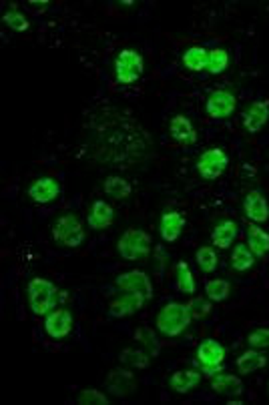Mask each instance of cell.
<instances>
[{"mask_svg": "<svg viewBox=\"0 0 269 405\" xmlns=\"http://www.w3.org/2000/svg\"><path fill=\"white\" fill-rule=\"evenodd\" d=\"M26 295H28V307L38 317L49 315L57 305V287L45 277L30 279L28 287H26Z\"/></svg>", "mask_w": 269, "mask_h": 405, "instance_id": "1", "label": "cell"}, {"mask_svg": "<svg viewBox=\"0 0 269 405\" xmlns=\"http://www.w3.org/2000/svg\"><path fill=\"white\" fill-rule=\"evenodd\" d=\"M52 239L57 245L61 247H69V249H76L85 243L86 231L81 219L73 213L61 215L55 225H52Z\"/></svg>", "mask_w": 269, "mask_h": 405, "instance_id": "2", "label": "cell"}, {"mask_svg": "<svg viewBox=\"0 0 269 405\" xmlns=\"http://www.w3.org/2000/svg\"><path fill=\"white\" fill-rule=\"evenodd\" d=\"M191 323V313L183 303H167L157 315V331L165 337H177L189 327Z\"/></svg>", "mask_w": 269, "mask_h": 405, "instance_id": "3", "label": "cell"}, {"mask_svg": "<svg viewBox=\"0 0 269 405\" xmlns=\"http://www.w3.org/2000/svg\"><path fill=\"white\" fill-rule=\"evenodd\" d=\"M117 251L125 261H139L151 253V235L143 229H127L117 241Z\"/></svg>", "mask_w": 269, "mask_h": 405, "instance_id": "4", "label": "cell"}, {"mask_svg": "<svg viewBox=\"0 0 269 405\" xmlns=\"http://www.w3.org/2000/svg\"><path fill=\"white\" fill-rule=\"evenodd\" d=\"M197 365L201 373H205L207 377H213L223 371L225 367V347L221 346L217 339L209 337V339H203L199 347H197Z\"/></svg>", "mask_w": 269, "mask_h": 405, "instance_id": "5", "label": "cell"}, {"mask_svg": "<svg viewBox=\"0 0 269 405\" xmlns=\"http://www.w3.org/2000/svg\"><path fill=\"white\" fill-rule=\"evenodd\" d=\"M145 71V62L141 52L134 48H122L115 59V79L121 84H133L141 79Z\"/></svg>", "mask_w": 269, "mask_h": 405, "instance_id": "6", "label": "cell"}, {"mask_svg": "<svg viewBox=\"0 0 269 405\" xmlns=\"http://www.w3.org/2000/svg\"><path fill=\"white\" fill-rule=\"evenodd\" d=\"M229 165V156L221 149V147H213L207 149L203 155L197 159V173L201 175V179L215 181L219 179L225 173V169Z\"/></svg>", "mask_w": 269, "mask_h": 405, "instance_id": "7", "label": "cell"}, {"mask_svg": "<svg viewBox=\"0 0 269 405\" xmlns=\"http://www.w3.org/2000/svg\"><path fill=\"white\" fill-rule=\"evenodd\" d=\"M115 287L122 291V293H134L145 301L153 299V283L151 277L145 271L139 269H131L127 273H121L115 279Z\"/></svg>", "mask_w": 269, "mask_h": 405, "instance_id": "8", "label": "cell"}, {"mask_svg": "<svg viewBox=\"0 0 269 405\" xmlns=\"http://www.w3.org/2000/svg\"><path fill=\"white\" fill-rule=\"evenodd\" d=\"M235 108H237V96L229 91H215L205 101V110H207L209 119L213 120H223L231 117Z\"/></svg>", "mask_w": 269, "mask_h": 405, "instance_id": "9", "label": "cell"}, {"mask_svg": "<svg viewBox=\"0 0 269 405\" xmlns=\"http://www.w3.org/2000/svg\"><path fill=\"white\" fill-rule=\"evenodd\" d=\"M105 385L109 389L110 395H117V397H127L137 389V377L133 375V371L129 370H113L109 371Z\"/></svg>", "mask_w": 269, "mask_h": 405, "instance_id": "10", "label": "cell"}, {"mask_svg": "<svg viewBox=\"0 0 269 405\" xmlns=\"http://www.w3.org/2000/svg\"><path fill=\"white\" fill-rule=\"evenodd\" d=\"M59 195H61V183L52 177H40L28 187V197L37 205L52 202L55 199H59Z\"/></svg>", "mask_w": 269, "mask_h": 405, "instance_id": "11", "label": "cell"}, {"mask_svg": "<svg viewBox=\"0 0 269 405\" xmlns=\"http://www.w3.org/2000/svg\"><path fill=\"white\" fill-rule=\"evenodd\" d=\"M73 329V315L69 309L50 311L45 319V331L52 339H64Z\"/></svg>", "mask_w": 269, "mask_h": 405, "instance_id": "12", "label": "cell"}, {"mask_svg": "<svg viewBox=\"0 0 269 405\" xmlns=\"http://www.w3.org/2000/svg\"><path fill=\"white\" fill-rule=\"evenodd\" d=\"M241 119H244L245 131L251 132V135L259 132L265 125H268L269 120L268 103H263V101H253V103L244 110V117H241Z\"/></svg>", "mask_w": 269, "mask_h": 405, "instance_id": "13", "label": "cell"}, {"mask_svg": "<svg viewBox=\"0 0 269 405\" xmlns=\"http://www.w3.org/2000/svg\"><path fill=\"white\" fill-rule=\"evenodd\" d=\"M169 132H171L173 141L181 147H189V144L197 143V131L193 122L185 115H175L169 122Z\"/></svg>", "mask_w": 269, "mask_h": 405, "instance_id": "14", "label": "cell"}, {"mask_svg": "<svg viewBox=\"0 0 269 405\" xmlns=\"http://www.w3.org/2000/svg\"><path fill=\"white\" fill-rule=\"evenodd\" d=\"M145 299L134 295V293H122L117 299H113L109 305V315L115 319H125V317H131L137 311L143 307Z\"/></svg>", "mask_w": 269, "mask_h": 405, "instance_id": "15", "label": "cell"}, {"mask_svg": "<svg viewBox=\"0 0 269 405\" xmlns=\"http://www.w3.org/2000/svg\"><path fill=\"white\" fill-rule=\"evenodd\" d=\"M244 213L253 223H265L269 221L268 199L259 191H249L244 199Z\"/></svg>", "mask_w": 269, "mask_h": 405, "instance_id": "16", "label": "cell"}, {"mask_svg": "<svg viewBox=\"0 0 269 405\" xmlns=\"http://www.w3.org/2000/svg\"><path fill=\"white\" fill-rule=\"evenodd\" d=\"M211 389L227 399L244 395V382L233 373H217L211 377Z\"/></svg>", "mask_w": 269, "mask_h": 405, "instance_id": "17", "label": "cell"}, {"mask_svg": "<svg viewBox=\"0 0 269 405\" xmlns=\"http://www.w3.org/2000/svg\"><path fill=\"white\" fill-rule=\"evenodd\" d=\"M185 215L179 213V211H167V213H163L161 217V223H159V235L163 241H167V243H175L179 235L183 233L185 229Z\"/></svg>", "mask_w": 269, "mask_h": 405, "instance_id": "18", "label": "cell"}, {"mask_svg": "<svg viewBox=\"0 0 269 405\" xmlns=\"http://www.w3.org/2000/svg\"><path fill=\"white\" fill-rule=\"evenodd\" d=\"M113 219H115V209L110 207L109 202H93L91 213H88V227H91L93 231H105L107 227L113 225Z\"/></svg>", "mask_w": 269, "mask_h": 405, "instance_id": "19", "label": "cell"}, {"mask_svg": "<svg viewBox=\"0 0 269 405\" xmlns=\"http://www.w3.org/2000/svg\"><path fill=\"white\" fill-rule=\"evenodd\" d=\"M237 371H239V375H249V373H253L257 370H263L265 365H268V355L265 353H261V349H247L244 351L239 358H237Z\"/></svg>", "mask_w": 269, "mask_h": 405, "instance_id": "20", "label": "cell"}, {"mask_svg": "<svg viewBox=\"0 0 269 405\" xmlns=\"http://www.w3.org/2000/svg\"><path fill=\"white\" fill-rule=\"evenodd\" d=\"M201 383V371L197 370H181L175 371L169 380L173 392H177L179 395L189 394L191 389H195L197 385Z\"/></svg>", "mask_w": 269, "mask_h": 405, "instance_id": "21", "label": "cell"}, {"mask_svg": "<svg viewBox=\"0 0 269 405\" xmlns=\"http://www.w3.org/2000/svg\"><path fill=\"white\" fill-rule=\"evenodd\" d=\"M235 239H237V223L235 221H223L211 233V241L217 249H229Z\"/></svg>", "mask_w": 269, "mask_h": 405, "instance_id": "22", "label": "cell"}, {"mask_svg": "<svg viewBox=\"0 0 269 405\" xmlns=\"http://www.w3.org/2000/svg\"><path fill=\"white\" fill-rule=\"evenodd\" d=\"M247 247L256 257H265L269 253V233L261 227L251 225L247 229Z\"/></svg>", "mask_w": 269, "mask_h": 405, "instance_id": "23", "label": "cell"}, {"mask_svg": "<svg viewBox=\"0 0 269 405\" xmlns=\"http://www.w3.org/2000/svg\"><path fill=\"white\" fill-rule=\"evenodd\" d=\"M185 69L191 72H203L209 67V50L203 47H191L183 52Z\"/></svg>", "mask_w": 269, "mask_h": 405, "instance_id": "24", "label": "cell"}, {"mask_svg": "<svg viewBox=\"0 0 269 405\" xmlns=\"http://www.w3.org/2000/svg\"><path fill=\"white\" fill-rule=\"evenodd\" d=\"M256 263V255L247 247V243H239L235 249L231 251V267L239 273H245L253 267Z\"/></svg>", "mask_w": 269, "mask_h": 405, "instance_id": "25", "label": "cell"}, {"mask_svg": "<svg viewBox=\"0 0 269 405\" xmlns=\"http://www.w3.org/2000/svg\"><path fill=\"white\" fill-rule=\"evenodd\" d=\"M119 361L133 370H147L151 365V355L145 349H122Z\"/></svg>", "mask_w": 269, "mask_h": 405, "instance_id": "26", "label": "cell"}, {"mask_svg": "<svg viewBox=\"0 0 269 405\" xmlns=\"http://www.w3.org/2000/svg\"><path fill=\"white\" fill-rule=\"evenodd\" d=\"M105 193L109 195L110 199H115V201H121V199H127V197H131V193H133V187H131V183L127 179H122V177H117V175H113L109 179H105Z\"/></svg>", "mask_w": 269, "mask_h": 405, "instance_id": "27", "label": "cell"}, {"mask_svg": "<svg viewBox=\"0 0 269 405\" xmlns=\"http://www.w3.org/2000/svg\"><path fill=\"white\" fill-rule=\"evenodd\" d=\"M175 279H177V289H179L181 293H187V295H193V293H195V277H193L189 265L185 261L177 263V267H175Z\"/></svg>", "mask_w": 269, "mask_h": 405, "instance_id": "28", "label": "cell"}, {"mask_svg": "<svg viewBox=\"0 0 269 405\" xmlns=\"http://www.w3.org/2000/svg\"><path fill=\"white\" fill-rule=\"evenodd\" d=\"M229 293H231V285L225 279H213V281H209L207 285H205V295H207L211 303L225 301V299L229 297Z\"/></svg>", "mask_w": 269, "mask_h": 405, "instance_id": "29", "label": "cell"}, {"mask_svg": "<svg viewBox=\"0 0 269 405\" xmlns=\"http://www.w3.org/2000/svg\"><path fill=\"white\" fill-rule=\"evenodd\" d=\"M134 339L147 349L149 355H159L161 351L159 339H157V335H155L153 329H149V327H139V329L134 331Z\"/></svg>", "mask_w": 269, "mask_h": 405, "instance_id": "30", "label": "cell"}, {"mask_svg": "<svg viewBox=\"0 0 269 405\" xmlns=\"http://www.w3.org/2000/svg\"><path fill=\"white\" fill-rule=\"evenodd\" d=\"M195 261L197 265L201 267V271H205V273H213L215 269H217V253L213 251V247H199L195 253Z\"/></svg>", "mask_w": 269, "mask_h": 405, "instance_id": "31", "label": "cell"}, {"mask_svg": "<svg viewBox=\"0 0 269 405\" xmlns=\"http://www.w3.org/2000/svg\"><path fill=\"white\" fill-rule=\"evenodd\" d=\"M229 67V55L225 48H211L209 50V67L207 71L211 74H221Z\"/></svg>", "mask_w": 269, "mask_h": 405, "instance_id": "32", "label": "cell"}, {"mask_svg": "<svg viewBox=\"0 0 269 405\" xmlns=\"http://www.w3.org/2000/svg\"><path fill=\"white\" fill-rule=\"evenodd\" d=\"M2 23L6 24L11 30L14 33H26L28 30V18L21 11H8L4 16H2Z\"/></svg>", "mask_w": 269, "mask_h": 405, "instance_id": "33", "label": "cell"}, {"mask_svg": "<svg viewBox=\"0 0 269 405\" xmlns=\"http://www.w3.org/2000/svg\"><path fill=\"white\" fill-rule=\"evenodd\" d=\"M187 309L191 313V319H205L209 313H211V301L205 297L191 299Z\"/></svg>", "mask_w": 269, "mask_h": 405, "instance_id": "34", "label": "cell"}, {"mask_svg": "<svg viewBox=\"0 0 269 405\" xmlns=\"http://www.w3.org/2000/svg\"><path fill=\"white\" fill-rule=\"evenodd\" d=\"M76 401L81 405H107L109 397L98 389H83L76 397Z\"/></svg>", "mask_w": 269, "mask_h": 405, "instance_id": "35", "label": "cell"}, {"mask_svg": "<svg viewBox=\"0 0 269 405\" xmlns=\"http://www.w3.org/2000/svg\"><path fill=\"white\" fill-rule=\"evenodd\" d=\"M247 346L253 349H269V329L261 327L247 335Z\"/></svg>", "mask_w": 269, "mask_h": 405, "instance_id": "36", "label": "cell"}, {"mask_svg": "<svg viewBox=\"0 0 269 405\" xmlns=\"http://www.w3.org/2000/svg\"><path fill=\"white\" fill-rule=\"evenodd\" d=\"M268 394H269V383H268Z\"/></svg>", "mask_w": 269, "mask_h": 405, "instance_id": "37", "label": "cell"}]
</instances>
